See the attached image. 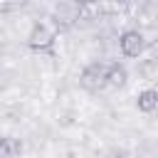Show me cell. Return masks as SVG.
Listing matches in <instances>:
<instances>
[{"label": "cell", "instance_id": "obj_1", "mask_svg": "<svg viewBox=\"0 0 158 158\" xmlns=\"http://www.w3.org/2000/svg\"><path fill=\"white\" fill-rule=\"evenodd\" d=\"M54 40H57V32L49 25L35 22L32 30H30V35H27V47L35 49V52H49L52 44H54Z\"/></svg>", "mask_w": 158, "mask_h": 158}, {"label": "cell", "instance_id": "obj_2", "mask_svg": "<svg viewBox=\"0 0 158 158\" xmlns=\"http://www.w3.org/2000/svg\"><path fill=\"white\" fill-rule=\"evenodd\" d=\"M79 84L86 91H101L104 86H109L106 84V64H101V62L86 64L81 69V74H79Z\"/></svg>", "mask_w": 158, "mask_h": 158}, {"label": "cell", "instance_id": "obj_3", "mask_svg": "<svg viewBox=\"0 0 158 158\" xmlns=\"http://www.w3.org/2000/svg\"><path fill=\"white\" fill-rule=\"evenodd\" d=\"M118 49H121L123 57H141V54L148 49V42H146V37H143V32H138V30H126V32H121V37H118Z\"/></svg>", "mask_w": 158, "mask_h": 158}, {"label": "cell", "instance_id": "obj_4", "mask_svg": "<svg viewBox=\"0 0 158 158\" xmlns=\"http://www.w3.org/2000/svg\"><path fill=\"white\" fill-rule=\"evenodd\" d=\"M79 2H69V0H62L54 5V25H72L74 20H79Z\"/></svg>", "mask_w": 158, "mask_h": 158}, {"label": "cell", "instance_id": "obj_5", "mask_svg": "<svg viewBox=\"0 0 158 158\" xmlns=\"http://www.w3.org/2000/svg\"><path fill=\"white\" fill-rule=\"evenodd\" d=\"M128 81V72H126V67L121 64V62H111V64H106V84L109 86H123Z\"/></svg>", "mask_w": 158, "mask_h": 158}, {"label": "cell", "instance_id": "obj_6", "mask_svg": "<svg viewBox=\"0 0 158 158\" xmlns=\"http://www.w3.org/2000/svg\"><path fill=\"white\" fill-rule=\"evenodd\" d=\"M136 109L141 114H151L158 109V89H143L136 96Z\"/></svg>", "mask_w": 158, "mask_h": 158}, {"label": "cell", "instance_id": "obj_7", "mask_svg": "<svg viewBox=\"0 0 158 158\" xmlns=\"http://www.w3.org/2000/svg\"><path fill=\"white\" fill-rule=\"evenodd\" d=\"M20 143L12 141V138H2V158H12L15 153H20Z\"/></svg>", "mask_w": 158, "mask_h": 158}, {"label": "cell", "instance_id": "obj_8", "mask_svg": "<svg viewBox=\"0 0 158 158\" xmlns=\"http://www.w3.org/2000/svg\"><path fill=\"white\" fill-rule=\"evenodd\" d=\"M148 49H151V52H153V57H156V62H158V40H156V42H153V44H151V47H148Z\"/></svg>", "mask_w": 158, "mask_h": 158}]
</instances>
